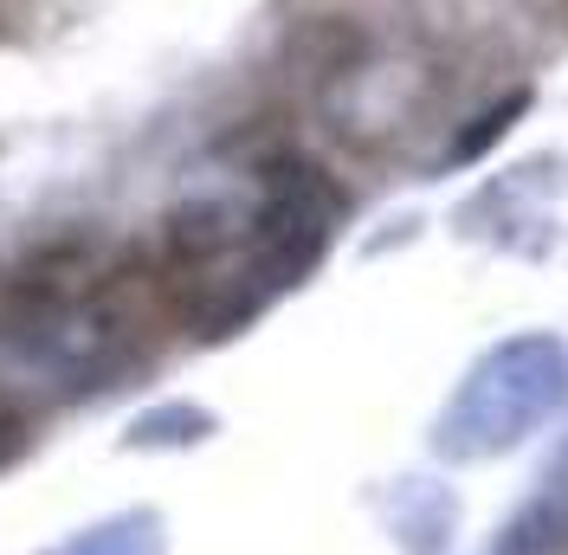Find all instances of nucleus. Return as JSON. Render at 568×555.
Segmentation results:
<instances>
[{
    "label": "nucleus",
    "mask_w": 568,
    "mask_h": 555,
    "mask_svg": "<svg viewBox=\"0 0 568 555\" xmlns=\"http://www.w3.org/2000/svg\"><path fill=\"white\" fill-rule=\"evenodd\" d=\"M343 188L297 149H233L181 181L162 213V278L201 336L246 323L304 291L343 233Z\"/></svg>",
    "instance_id": "1"
},
{
    "label": "nucleus",
    "mask_w": 568,
    "mask_h": 555,
    "mask_svg": "<svg viewBox=\"0 0 568 555\" xmlns=\"http://www.w3.org/2000/svg\"><path fill=\"white\" fill-rule=\"evenodd\" d=\"M136 362L142 330L104 284H27L0 311V401L20 414L104 394Z\"/></svg>",
    "instance_id": "2"
},
{
    "label": "nucleus",
    "mask_w": 568,
    "mask_h": 555,
    "mask_svg": "<svg viewBox=\"0 0 568 555\" xmlns=\"http://www.w3.org/2000/svg\"><path fill=\"white\" fill-rule=\"evenodd\" d=\"M568 414V343L556 330H510L485 343L426 420L439 465H497Z\"/></svg>",
    "instance_id": "3"
},
{
    "label": "nucleus",
    "mask_w": 568,
    "mask_h": 555,
    "mask_svg": "<svg viewBox=\"0 0 568 555\" xmlns=\"http://www.w3.org/2000/svg\"><path fill=\"white\" fill-rule=\"evenodd\" d=\"M439 110H446V59H433L420 39L414 46L355 39L317 78V117L329 123V137H343L362 155L407 149L439 123Z\"/></svg>",
    "instance_id": "4"
},
{
    "label": "nucleus",
    "mask_w": 568,
    "mask_h": 555,
    "mask_svg": "<svg viewBox=\"0 0 568 555\" xmlns=\"http://www.w3.org/2000/svg\"><path fill=\"white\" fill-rule=\"evenodd\" d=\"M459 233L478 240L485 252L549 265L568 252V155L562 149H536L524 162H504L485 174L459 208Z\"/></svg>",
    "instance_id": "5"
},
{
    "label": "nucleus",
    "mask_w": 568,
    "mask_h": 555,
    "mask_svg": "<svg viewBox=\"0 0 568 555\" xmlns=\"http://www.w3.org/2000/svg\"><path fill=\"white\" fill-rule=\"evenodd\" d=\"M542 0H407V20L433 59H497L517 52Z\"/></svg>",
    "instance_id": "6"
},
{
    "label": "nucleus",
    "mask_w": 568,
    "mask_h": 555,
    "mask_svg": "<svg viewBox=\"0 0 568 555\" xmlns=\"http://www.w3.org/2000/svg\"><path fill=\"white\" fill-rule=\"evenodd\" d=\"M485 555H568V446L536 472V485L497 523Z\"/></svg>",
    "instance_id": "7"
},
{
    "label": "nucleus",
    "mask_w": 568,
    "mask_h": 555,
    "mask_svg": "<svg viewBox=\"0 0 568 555\" xmlns=\"http://www.w3.org/2000/svg\"><path fill=\"white\" fill-rule=\"evenodd\" d=\"M39 555H169V517L155 504H123L110 517H91L65 529L59 543H45Z\"/></svg>",
    "instance_id": "8"
},
{
    "label": "nucleus",
    "mask_w": 568,
    "mask_h": 555,
    "mask_svg": "<svg viewBox=\"0 0 568 555\" xmlns=\"http://www.w3.org/2000/svg\"><path fill=\"white\" fill-rule=\"evenodd\" d=\"M453 523H459V504L439 478H407L394 485L388 497V529L407 555H446L453 549Z\"/></svg>",
    "instance_id": "9"
},
{
    "label": "nucleus",
    "mask_w": 568,
    "mask_h": 555,
    "mask_svg": "<svg viewBox=\"0 0 568 555\" xmlns=\"http://www.w3.org/2000/svg\"><path fill=\"white\" fill-rule=\"evenodd\" d=\"M213 433H220V414L175 394V401H155V407L130 414V426H123L116 446L123 452H194V446H207Z\"/></svg>",
    "instance_id": "10"
},
{
    "label": "nucleus",
    "mask_w": 568,
    "mask_h": 555,
    "mask_svg": "<svg viewBox=\"0 0 568 555\" xmlns=\"http://www.w3.org/2000/svg\"><path fill=\"white\" fill-rule=\"evenodd\" d=\"M27 446H33V414H20V407L0 401V472H13L27 458Z\"/></svg>",
    "instance_id": "11"
},
{
    "label": "nucleus",
    "mask_w": 568,
    "mask_h": 555,
    "mask_svg": "<svg viewBox=\"0 0 568 555\" xmlns=\"http://www.w3.org/2000/svg\"><path fill=\"white\" fill-rule=\"evenodd\" d=\"M549 7H568V0H542V13H549Z\"/></svg>",
    "instance_id": "12"
}]
</instances>
